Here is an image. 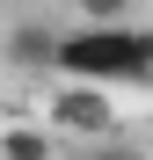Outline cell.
I'll use <instances>...</instances> for the list:
<instances>
[{
	"mask_svg": "<svg viewBox=\"0 0 153 160\" xmlns=\"http://www.w3.org/2000/svg\"><path fill=\"white\" fill-rule=\"evenodd\" d=\"M51 131H59V138H95V146L124 138L117 88H95V80H59V88H51Z\"/></svg>",
	"mask_w": 153,
	"mask_h": 160,
	"instance_id": "obj_2",
	"label": "cell"
},
{
	"mask_svg": "<svg viewBox=\"0 0 153 160\" xmlns=\"http://www.w3.org/2000/svg\"><path fill=\"white\" fill-rule=\"evenodd\" d=\"M59 51H66V29L44 15H15L8 22V73L22 80H59Z\"/></svg>",
	"mask_w": 153,
	"mask_h": 160,
	"instance_id": "obj_3",
	"label": "cell"
},
{
	"mask_svg": "<svg viewBox=\"0 0 153 160\" xmlns=\"http://www.w3.org/2000/svg\"><path fill=\"white\" fill-rule=\"evenodd\" d=\"M59 80H95V88H153V29L124 22V29H66Z\"/></svg>",
	"mask_w": 153,
	"mask_h": 160,
	"instance_id": "obj_1",
	"label": "cell"
},
{
	"mask_svg": "<svg viewBox=\"0 0 153 160\" xmlns=\"http://www.w3.org/2000/svg\"><path fill=\"white\" fill-rule=\"evenodd\" d=\"M80 160H146V153H139V146H131V138H110V146H88V153H80Z\"/></svg>",
	"mask_w": 153,
	"mask_h": 160,
	"instance_id": "obj_6",
	"label": "cell"
},
{
	"mask_svg": "<svg viewBox=\"0 0 153 160\" xmlns=\"http://www.w3.org/2000/svg\"><path fill=\"white\" fill-rule=\"evenodd\" d=\"M0 160H59V131L51 124H8L0 131Z\"/></svg>",
	"mask_w": 153,
	"mask_h": 160,
	"instance_id": "obj_4",
	"label": "cell"
},
{
	"mask_svg": "<svg viewBox=\"0 0 153 160\" xmlns=\"http://www.w3.org/2000/svg\"><path fill=\"white\" fill-rule=\"evenodd\" d=\"M73 15H80L88 29H124V22L139 15V0H73Z\"/></svg>",
	"mask_w": 153,
	"mask_h": 160,
	"instance_id": "obj_5",
	"label": "cell"
}]
</instances>
